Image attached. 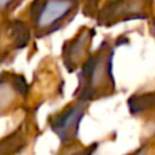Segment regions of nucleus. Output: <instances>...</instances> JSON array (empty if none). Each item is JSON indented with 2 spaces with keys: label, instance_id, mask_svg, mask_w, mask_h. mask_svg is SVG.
<instances>
[{
  "label": "nucleus",
  "instance_id": "13",
  "mask_svg": "<svg viewBox=\"0 0 155 155\" xmlns=\"http://www.w3.org/2000/svg\"><path fill=\"white\" fill-rule=\"evenodd\" d=\"M148 29H150V33H151V35H153V38L155 41V12L150 18V21H148Z\"/></svg>",
  "mask_w": 155,
  "mask_h": 155
},
{
  "label": "nucleus",
  "instance_id": "10",
  "mask_svg": "<svg viewBox=\"0 0 155 155\" xmlns=\"http://www.w3.org/2000/svg\"><path fill=\"white\" fill-rule=\"evenodd\" d=\"M25 0H0V22L11 18L14 11L22 5Z\"/></svg>",
  "mask_w": 155,
  "mask_h": 155
},
{
  "label": "nucleus",
  "instance_id": "12",
  "mask_svg": "<svg viewBox=\"0 0 155 155\" xmlns=\"http://www.w3.org/2000/svg\"><path fill=\"white\" fill-rule=\"evenodd\" d=\"M127 155H151V143L144 142L136 148V150L131 151Z\"/></svg>",
  "mask_w": 155,
  "mask_h": 155
},
{
  "label": "nucleus",
  "instance_id": "3",
  "mask_svg": "<svg viewBox=\"0 0 155 155\" xmlns=\"http://www.w3.org/2000/svg\"><path fill=\"white\" fill-rule=\"evenodd\" d=\"M155 12V0H104L95 15L98 27L110 29L134 21H150Z\"/></svg>",
  "mask_w": 155,
  "mask_h": 155
},
{
  "label": "nucleus",
  "instance_id": "6",
  "mask_svg": "<svg viewBox=\"0 0 155 155\" xmlns=\"http://www.w3.org/2000/svg\"><path fill=\"white\" fill-rule=\"evenodd\" d=\"M97 35L95 27L83 25L76 30L72 37L67 38L61 45V63L67 72L74 74L80 70L84 61L93 52L94 38Z\"/></svg>",
  "mask_w": 155,
  "mask_h": 155
},
{
  "label": "nucleus",
  "instance_id": "8",
  "mask_svg": "<svg viewBox=\"0 0 155 155\" xmlns=\"http://www.w3.org/2000/svg\"><path fill=\"white\" fill-rule=\"evenodd\" d=\"M128 109L132 117H155V90L134 93L128 98Z\"/></svg>",
  "mask_w": 155,
  "mask_h": 155
},
{
  "label": "nucleus",
  "instance_id": "2",
  "mask_svg": "<svg viewBox=\"0 0 155 155\" xmlns=\"http://www.w3.org/2000/svg\"><path fill=\"white\" fill-rule=\"evenodd\" d=\"M80 12V0H31L22 21L33 38H46L65 29Z\"/></svg>",
  "mask_w": 155,
  "mask_h": 155
},
{
  "label": "nucleus",
  "instance_id": "1",
  "mask_svg": "<svg viewBox=\"0 0 155 155\" xmlns=\"http://www.w3.org/2000/svg\"><path fill=\"white\" fill-rule=\"evenodd\" d=\"M125 41L124 35L105 37L90 57L78 71V84L74 98L83 99L90 104L102 99H109L117 94L113 61L116 51Z\"/></svg>",
  "mask_w": 155,
  "mask_h": 155
},
{
  "label": "nucleus",
  "instance_id": "4",
  "mask_svg": "<svg viewBox=\"0 0 155 155\" xmlns=\"http://www.w3.org/2000/svg\"><path fill=\"white\" fill-rule=\"evenodd\" d=\"M90 105L91 104L87 101L74 98L72 101L46 117V124L49 129L57 136L60 144H70L80 140V124L87 114Z\"/></svg>",
  "mask_w": 155,
  "mask_h": 155
},
{
  "label": "nucleus",
  "instance_id": "7",
  "mask_svg": "<svg viewBox=\"0 0 155 155\" xmlns=\"http://www.w3.org/2000/svg\"><path fill=\"white\" fill-rule=\"evenodd\" d=\"M40 129L35 120V110L29 107L23 121L11 134L0 137V155H19L38 136Z\"/></svg>",
  "mask_w": 155,
  "mask_h": 155
},
{
  "label": "nucleus",
  "instance_id": "11",
  "mask_svg": "<svg viewBox=\"0 0 155 155\" xmlns=\"http://www.w3.org/2000/svg\"><path fill=\"white\" fill-rule=\"evenodd\" d=\"M104 0H80V12L88 19H95L98 8Z\"/></svg>",
  "mask_w": 155,
  "mask_h": 155
},
{
  "label": "nucleus",
  "instance_id": "14",
  "mask_svg": "<svg viewBox=\"0 0 155 155\" xmlns=\"http://www.w3.org/2000/svg\"><path fill=\"white\" fill-rule=\"evenodd\" d=\"M0 64H2V60H0Z\"/></svg>",
  "mask_w": 155,
  "mask_h": 155
},
{
  "label": "nucleus",
  "instance_id": "9",
  "mask_svg": "<svg viewBox=\"0 0 155 155\" xmlns=\"http://www.w3.org/2000/svg\"><path fill=\"white\" fill-rule=\"evenodd\" d=\"M98 147V142H94L91 144H83L80 140H78L70 144H60V148L56 155H94Z\"/></svg>",
  "mask_w": 155,
  "mask_h": 155
},
{
  "label": "nucleus",
  "instance_id": "5",
  "mask_svg": "<svg viewBox=\"0 0 155 155\" xmlns=\"http://www.w3.org/2000/svg\"><path fill=\"white\" fill-rule=\"evenodd\" d=\"M31 86L25 75L0 71V118L30 107Z\"/></svg>",
  "mask_w": 155,
  "mask_h": 155
}]
</instances>
